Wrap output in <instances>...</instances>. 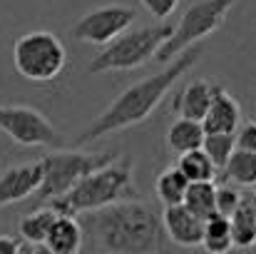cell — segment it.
I'll return each mask as SVG.
<instances>
[{
  "mask_svg": "<svg viewBox=\"0 0 256 254\" xmlns=\"http://www.w3.org/2000/svg\"><path fill=\"white\" fill-rule=\"evenodd\" d=\"M82 229L104 254H160L164 224L152 204L124 199L82 217Z\"/></svg>",
  "mask_w": 256,
  "mask_h": 254,
  "instance_id": "cell-1",
  "label": "cell"
},
{
  "mask_svg": "<svg viewBox=\"0 0 256 254\" xmlns=\"http://www.w3.org/2000/svg\"><path fill=\"white\" fill-rule=\"evenodd\" d=\"M199 55H202V50L194 45V48L184 50L176 60H172L162 73L150 75V78H144L140 83L130 85L120 97H114V102L102 115H97L75 137V145H87V142H94V140H100V137H104L110 132H117V130H124V127L144 122L157 110V105L164 100V95L176 85V80L182 75H186L196 65Z\"/></svg>",
  "mask_w": 256,
  "mask_h": 254,
  "instance_id": "cell-2",
  "label": "cell"
},
{
  "mask_svg": "<svg viewBox=\"0 0 256 254\" xmlns=\"http://www.w3.org/2000/svg\"><path fill=\"white\" fill-rule=\"evenodd\" d=\"M132 177H134L132 157H127V155L117 157L112 165L87 174L68 194L52 199L48 207H52L58 214H65V217H78V214L104 209L110 204L132 199L137 194Z\"/></svg>",
  "mask_w": 256,
  "mask_h": 254,
  "instance_id": "cell-3",
  "label": "cell"
},
{
  "mask_svg": "<svg viewBox=\"0 0 256 254\" xmlns=\"http://www.w3.org/2000/svg\"><path fill=\"white\" fill-rule=\"evenodd\" d=\"M120 157V150L107 152H78V150H62V152H48L42 155V184L32 197V209L50 204L52 199L68 194L78 182H82L87 174L112 165Z\"/></svg>",
  "mask_w": 256,
  "mask_h": 254,
  "instance_id": "cell-4",
  "label": "cell"
},
{
  "mask_svg": "<svg viewBox=\"0 0 256 254\" xmlns=\"http://www.w3.org/2000/svg\"><path fill=\"white\" fill-rule=\"evenodd\" d=\"M172 33H174V25H147V28L127 30L92 58V63L87 65V73L100 75V73H114V70H137L157 58L160 48L170 40Z\"/></svg>",
  "mask_w": 256,
  "mask_h": 254,
  "instance_id": "cell-5",
  "label": "cell"
},
{
  "mask_svg": "<svg viewBox=\"0 0 256 254\" xmlns=\"http://www.w3.org/2000/svg\"><path fill=\"white\" fill-rule=\"evenodd\" d=\"M15 70L32 83L55 80L68 65V50L62 40L50 30H32L15 40L12 45Z\"/></svg>",
  "mask_w": 256,
  "mask_h": 254,
  "instance_id": "cell-6",
  "label": "cell"
},
{
  "mask_svg": "<svg viewBox=\"0 0 256 254\" xmlns=\"http://www.w3.org/2000/svg\"><path fill=\"white\" fill-rule=\"evenodd\" d=\"M236 0H199L194 3L182 20L174 25L172 38L160 48L157 53V63H172L176 60L184 50L194 48V43L209 38L214 30H219L229 15V10L234 8Z\"/></svg>",
  "mask_w": 256,
  "mask_h": 254,
  "instance_id": "cell-7",
  "label": "cell"
},
{
  "mask_svg": "<svg viewBox=\"0 0 256 254\" xmlns=\"http://www.w3.org/2000/svg\"><path fill=\"white\" fill-rule=\"evenodd\" d=\"M0 132L22 147H50L60 140L55 125L28 105H0Z\"/></svg>",
  "mask_w": 256,
  "mask_h": 254,
  "instance_id": "cell-8",
  "label": "cell"
},
{
  "mask_svg": "<svg viewBox=\"0 0 256 254\" xmlns=\"http://www.w3.org/2000/svg\"><path fill=\"white\" fill-rule=\"evenodd\" d=\"M134 23V10L127 5H104L97 8L92 13L82 15L70 35L80 43H90V45H110L112 40H117L122 33L130 30V25Z\"/></svg>",
  "mask_w": 256,
  "mask_h": 254,
  "instance_id": "cell-9",
  "label": "cell"
},
{
  "mask_svg": "<svg viewBox=\"0 0 256 254\" xmlns=\"http://www.w3.org/2000/svg\"><path fill=\"white\" fill-rule=\"evenodd\" d=\"M40 184H42V162L40 160L8 167L0 174V209L35 197Z\"/></svg>",
  "mask_w": 256,
  "mask_h": 254,
  "instance_id": "cell-10",
  "label": "cell"
},
{
  "mask_svg": "<svg viewBox=\"0 0 256 254\" xmlns=\"http://www.w3.org/2000/svg\"><path fill=\"white\" fill-rule=\"evenodd\" d=\"M242 125V107L239 102L219 85H214V97L209 105L206 117L202 120V127L206 135H236Z\"/></svg>",
  "mask_w": 256,
  "mask_h": 254,
  "instance_id": "cell-11",
  "label": "cell"
},
{
  "mask_svg": "<svg viewBox=\"0 0 256 254\" xmlns=\"http://www.w3.org/2000/svg\"><path fill=\"white\" fill-rule=\"evenodd\" d=\"M164 234L179 247H202L204 237V219H199L194 212H189L184 204L164 207L162 212Z\"/></svg>",
  "mask_w": 256,
  "mask_h": 254,
  "instance_id": "cell-12",
  "label": "cell"
},
{
  "mask_svg": "<svg viewBox=\"0 0 256 254\" xmlns=\"http://www.w3.org/2000/svg\"><path fill=\"white\" fill-rule=\"evenodd\" d=\"M212 97H214V85L212 83H206V80H189L176 92L172 105H174V112L179 117L202 122L206 117V112H209Z\"/></svg>",
  "mask_w": 256,
  "mask_h": 254,
  "instance_id": "cell-13",
  "label": "cell"
},
{
  "mask_svg": "<svg viewBox=\"0 0 256 254\" xmlns=\"http://www.w3.org/2000/svg\"><path fill=\"white\" fill-rule=\"evenodd\" d=\"M82 242H85V229H82L80 219L60 214L45 239V247L50 249V254H80Z\"/></svg>",
  "mask_w": 256,
  "mask_h": 254,
  "instance_id": "cell-14",
  "label": "cell"
},
{
  "mask_svg": "<svg viewBox=\"0 0 256 254\" xmlns=\"http://www.w3.org/2000/svg\"><path fill=\"white\" fill-rule=\"evenodd\" d=\"M204 127L196 120H186V117H176L167 130V145L174 155H186L194 150H202L204 145Z\"/></svg>",
  "mask_w": 256,
  "mask_h": 254,
  "instance_id": "cell-15",
  "label": "cell"
},
{
  "mask_svg": "<svg viewBox=\"0 0 256 254\" xmlns=\"http://www.w3.org/2000/svg\"><path fill=\"white\" fill-rule=\"evenodd\" d=\"M58 217H60V214H58L52 207H48V204L30 209V212L20 219V224H18L20 239H25V244H45V239H48L50 229L55 227Z\"/></svg>",
  "mask_w": 256,
  "mask_h": 254,
  "instance_id": "cell-16",
  "label": "cell"
},
{
  "mask_svg": "<svg viewBox=\"0 0 256 254\" xmlns=\"http://www.w3.org/2000/svg\"><path fill=\"white\" fill-rule=\"evenodd\" d=\"M232 222V239H234V247L246 252V249H254L256 247V214L254 207H252V199L249 194L242 199L239 209L229 217Z\"/></svg>",
  "mask_w": 256,
  "mask_h": 254,
  "instance_id": "cell-17",
  "label": "cell"
},
{
  "mask_svg": "<svg viewBox=\"0 0 256 254\" xmlns=\"http://www.w3.org/2000/svg\"><path fill=\"white\" fill-rule=\"evenodd\" d=\"M186 189H189V179L182 174V169L176 167V165L162 169L160 177H157V182H154V194H157V199H160L164 207L184 204Z\"/></svg>",
  "mask_w": 256,
  "mask_h": 254,
  "instance_id": "cell-18",
  "label": "cell"
},
{
  "mask_svg": "<svg viewBox=\"0 0 256 254\" xmlns=\"http://www.w3.org/2000/svg\"><path fill=\"white\" fill-rule=\"evenodd\" d=\"M202 247H204L209 254H229L234 249L232 222H229V217H224V214H212L209 219H204Z\"/></svg>",
  "mask_w": 256,
  "mask_h": 254,
  "instance_id": "cell-19",
  "label": "cell"
},
{
  "mask_svg": "<svg viewBox=\"0 0 256 254\" xmlns=\"http://www.w3.org/2000/svg\"><path fill=\"white\" fill-rule=\"evenodd\" d=\"M222 177L226 184H236V187H256V152L239 150L232 155L229 165L222 169Z\"/></svg>",
  "mask_w": 256,
  "mask_h": 254,
  "instance_id": "cell-20",
  "label": "cell"
},
{
  "mask_svg": "<svg viewBox=\"0 0 256 254\" xmlns=\"http://www.w3.org/2000/svg\"><path fill=\"white\" fill-rule=\"evenodd\" d=\"M184 207L194 212L199 219H209L216 214V184L214 182H192L184 197Z\"/></svg>",
  "mask_w": 256,
  "mask_h": 254,
  "instance_id": "cell-21",
  "label": "cell"
},
{
  "mask_svg": "<svg viewBox=\"0 0 256 254\" xmlns=\"http://www.w3.org/2000/svg\"><path fill=\"white\" fill-rule=\"evenodd\" d=\"M176 167L182 169V174L189 179V184L192 182H214V177H216V167H214V162L209 160V155L204 150L179 155Z\"/></svg>",
  "mask_w": 256,
  "mask_h": 254,
  "instance_id": "cell-22",
  "label": "cell"
},
{
  "mask_svg": "<svg viewBox=\"0 0 256 254\" xmlns=\"http://www.w3.org/2000/svg\"><path fill=\"white\" fill-rule=\"evenodd\" d=\"M202 150L209 155L216 169H224L229 165L232 155L236 152V135H206Z\"/></svg>",
  "mask_w": 256,
  "mask_h": 254,
  "instance_id": "cell-23",
  "label": "cell"
},
{
  "mask_svg": "<svg viewBox=\"0 0 256 254\" xmlns=\"http://www.w3.org/2000/svg\"><path fill=\"white\" fill-rule=\"evenodd\" d=\"M244 194L234 187V184H222L216 187V214H224V217H232L239 204H242Z\"/></svg>",
  "mask_w": 256,
  "mask_h": 254,
  "instance_id": "cell-24",
  "label": "cell"
},
{
  "mask_svg": "<svg viewBox=\"0 0 256 254\" xmlns=\"http://www.w3.org/2000/svg\"><path fill=\"white\" fill-rule=\"evenodd\" d=\"M142 5L147 8V13L157 20H164L170 18L172 13L179 8V0H142Z\"/></svg>",
  "mask_w": 256,
  "mask_h": 254,
  "instance_id": "cell-25",
  "label": "cell"
},
{
  "mask_svg": "<svg viewBox=\"0 0 256 254\" xmlns=\"http://www.w3.org/2000/svg\"><path fill=\"white\" fill-rule=\"evenodd\" d=\"M236 147L246 150V152H256V122H244L236 132Z\"/></svg>",
  "mask_w": 256,
  "mask_h": 254,
  "instance_id": "cell-26",
  "label": "cell"
},
{
  "mask_svg": "<svg viewBox=\"0 0 256 254\" xmlns=\"http://www.w3.org/2000/svg\"><path fill=\"white\" fill-rule=\"evenodd\" d=\"M22 242L18 237H0V254H20Z\"/></svg>",
  "mask_w": 256,
  "mask_h": 254,
  "instance_id": "cell-27",
  "label": "cell"
},
{
  "mask_svg": "<svg viewBox=\"0 0 256 254\" xmlns=\"http://www.w3.org/2000/svg\"><path fill=\"white\" fill-rule=\"evenodd\" d=\"M20 254H50V249L45 244H22Z\"/></svg>",
  "mask_w": 256,
  "mask_h": 254,
  "instance_id": "cell-28",
  "label": "cell"
},
{
  "mask_svg": "<svg viewBox=\"0 0 256 254\" xmlns=\"http://www.w3.org/2000/svg\"><path fill=\"white\" fill-rule=\"evenodd\" d=\"M249 199H252V207H254V214H256V189L249 194Z\"/></svg>",
  "mask_w": 256,
  "mask_h": 254,
  "instance_id": "cell-29",
  "label": "cell"
}]
</instances>
